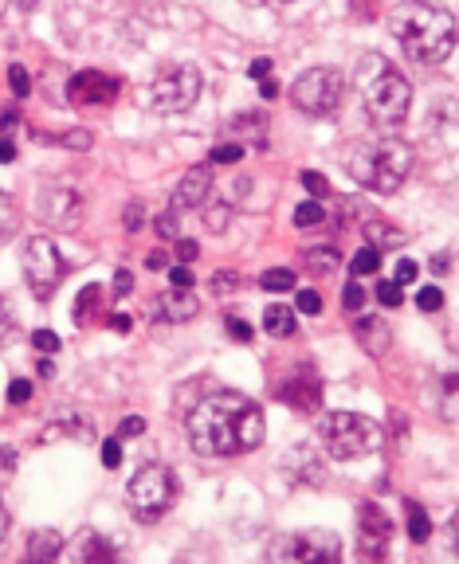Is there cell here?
I'll use <instances>...</instances> for the list:
<instances>
[{"instance_id":"39","label":"cell","mask_w":459,"mask_h":564,"mask_svg":"<svg viewBox=\"0 0 459 564\" xmlns=\"http://www.w3.org/2000/svg\"><path fill=\"white\" fill-rule=\"evenodd\" d=\"M28 400H32V385H28V380H12L9 403H28Z\"/></svg>"},{"instance_id":"2","label":"cell","mask_w":459,"mask_h":564,"mask_svg":"<svg viewBox=\"0 0 459 564\" xmlns=\"http://www.w3.org/2000/svg\"><path fill=\"white\" fill-rule=\"evenodd\" d=\"M389 32L401 40L408 59L424 67H436L456 52V16L428 0H401L389 12Z\"/></svg>"},{"instance_id":"1","label":"cell","mask_w":459,"mask_h":564,"mask_svg":"<svg viewBox=\"0 0 459 564\" xmlns=\"http://www.w3.org/2000/svg\"><path fill=\"white\" fill-rule=\"evenodd\" d=\"M189 428L193 447L208 458H236L248 455L263 443V408L255 400H248L243 392H212L197 403L185 420Z\"/></svg>"},{"instance_id":"19","label":"cell","mask_w":459,"mask_h":564,"mask_svg":"<svg viewBox=\"0 0 459 564\" xmlns=\"http://www.w3.org/2000/svg\"><path fill=\"white\" fill-rule=\"evenodd\" d=\"M303 259H306V270H315V275H330V270H338L342 255H338L334 247H306Z\"/></svg>"},{"instance_id":"47","label":"cell","mask_w":459,"mask_h":564,"mask_svg":"<svg viewBox=\"0 0 459 564\" xmlns=\"http://www.w3.org/2000/svg\"><path fill=\"white\" fill-rule=\"evenodd\" d=\"M12 157H17V145H12L9 137H0V165H9Z\"/></svg>"},{"instance_id":"44","label":"cell","mask_w":459,"mask_h":564,"mask_svg":"<svg viewBox=\"0 0 459 564\" xmlns=\"http://www.w3.org/2000/svg\"><path fill=\"white\" fill-rule=\"evenodd\" d=\"M170 283H173V287H193L189 267H173V270H170Z\"/></svg>"},{"instance_id":"36","label":"cell","mask_w":459,"mask_h":564,"mask_svg":"<svg viewBox=\"0 0 459 564\" xmlns=\"http://www.w3.org/2000/svg\"><path fill=\"white\" fill-rule=\"evenodd\" d=\"M298 310H303V313L323 310V298H318V290H298Z\"/></svg>"},{"instance_id":"52","label":"cell","mask_w":459,"mask_h":564,"mask_svg":"<svg viewBox=\"0 0 459 564\" xmlns=\"http://www.w3.org/2000/svg\"><path fill=\"white\" fill-rule=\"evenodd\" d=\"M9 310H4V302H0V341H4V338H9Z\"/></svg>"},{"instance_id":"18","label":"cell","mask_w":459,"mask_h":564,"mask_svg":"<svg viewBox=\"0 0 459 564\" xmlns=\"http://www.w3.org/2000/svg\"><path fill=\"white\" fill-rule=\"evenodd\" d=\"M263 330H267L271 338H291V333H295V310H287V306H267V310H263Z\"/></svg>"},{"instance_id":"34","label":"cell","mask_w":459,"mask_h":564,"mask_svg":"<svg viewBox=\"0 0 459 564\" xmlns=\"http://www.w3.org/2000/svg\"><path fill=\"white\" fill-rule=\"evenodd\" d=\"M342 306L346 310H361V306H365V290H361V283H350V287L342 290Z\"/></svg>"},{"instance_id":"24","label":"cell","mask_w":459,"mask_h":564,"mask_svg":"<svg viewBox=\"0 0 459 564\" xmlns=\"http://www.w3.org/2000/svg\"><path fill=\"white\" fill-rule=\"evenodd\" d=\"M28 553L36 556V561H52L59 553V538H55L52 529H36V538H32V549Z\"/></svg>"},{"instance_id":"3","label":"cell","mask_w":459,"mask_h":564,"mask_svg":"<svg viewBox=\"0 0 459 564\" xmlns=\"http://www.w3.org/2000/svg\"><path fill=\"white\" fill-rule=\"evenodd\" d=\"M353 82H358L361 107L370 114L373 125L381 130H393L408 118V107H413V82L396 71L385 55H361L358 71H353Z\"/></svg>"},{"instance_id":"50","label":"cell","mask_w":459,"mask_h":564,"mask_svg":"<svg viewBox=\"0 0 459 564\" xmlns=\"http://www.w3.org/2000/svg\"><path fill=\"white\" fill-rule=\"evenodd\" d=\"M9 538V510H4V498H0V545Z\"/></svg>"},{"instance_id":"20","label":"cell","mask_w":459,"mask_h":564,"mask_svg":"<svg viewBox=\"0 0 459 564\" xmlns=\"http://www.w3.org/2000/svg\"><path fill=\"white\" fill-rule=\"evenodd\" d=\"M17 228H20V208H17V200L9 197V192H0V247L17 235Z\"/></svg>"},{"instance_id":"41","label":"cell","mask_w":459,"mask_h":564,"mask_svg":"<svg viewBox=\"0 0 459 564\" xmlns=\"http://www.w3.org/2000/svg\"><path fill=\"white\" fill-rule=\"evenodd\" d=\"M212 290H217V295H232V290H236L232 270H220V275H212Z\"/></svg>"},{"instance_id":"6","label":"cell","mask_w":459,"mask_h":564,"mask_svg":"<svg viewBox=\"0 0 459 564\" xmlns=\"http://www.w3.org/2000/svg\"><path fill=\"white\" fill-rule=\"evenodd\" d=\"M200 95V71L193 63H162L153 82L145 87V102L157 114H181L189 110Z\"/></svg>"},{"instance_id":"43","label":"cell","mask_w":459,"mask_h":564,"mask_svg":"<svg viewBox=\"0 0 459 564\" xmlns=\"http://www.w3.org/2000/svg\"><path fill=\"white\" fill-rule=\"evenodd\" d=\"M134 290V278H130V270H118L114 275V295H130Z\"/></svg>"},{"instance_id":"5","label":"cell","mask_w":459,"mask_h":564,"mask_svg":"<svg viewBox=\"0 0 459 564\" xmlns=\"http://www.w3.org/2000/svg\"><path fill=\"white\" fill-rule=\"evenodd\" d=\"M318 439H323V447L330 451V458L350 463V458H365L381 447V428L370 420V416L330 412L323 423H318Z\"/></svg>"},{"instance_id":"53","label":"cell","mask_w":459,"mask_h":564,"mask_svg":"<svg viewBox=\"0 0 459 564\" xmlns=\"http://www.w3.org/2000/svg\"><path fill=\"white\" fill-rule=\"evenodd\" d=\"M0 12H4V0H0Z\"/></svg>"},{"instance_id":"16","label":"cell","mask_w":459,"mask_h":564,"mask_svg":"<svg viewBox=\"0 0 459 564\" xmlns=\"http://www.w3.org/2000/svg\"><path fill=\"white\" fill-rule=\"evenodd\" d=\"M200 302L193 298V287H173L170 295L157 298V313H162L165 322H189L197 318Z\"/></svg>"},{"instance_id":"49","label":"cell","mask_w":459,"mask_h":564,"mask_svg":"<svg viewBox=\"0 0 459 564\" xmlns=\"http://www.w3.org/2000/svg\"><path fill=\"white\" fill-rule=\"evenodd\" d=\"M260 95H263V99H275V95H280V82H275V79H260Z\"/></svg>"},{"instance_id":"48","label":"cell","mask_w":459,"mask_h":564,"mask_svg":"<svg viewBox=\"0 0 459 564\" xmlns=\"http://www.w3.org/2000/svg\"><path fill=\"white\" fill-rule=\"evenodd\" d=\"M142 431H145V423L138 420V416H130V420L122 423V435H142Z\"/></svg>"},{"instance_id":"25","label":"cell","mask_w":459,"mask_h":564,"mask_svg":"<svg viewBox=\"0 0 459 564\" xmlns=\"http://www.w3.org/2000/svg\"><path fill=\"white\" fill-rule=\"evenodd\" d=\"M99 298H102L99 287H87V290H83L79 302H75V322L87 325L90 318H95V310H99Z\"/></svg>"},{"instance_id":"17","label":"cell","mask_w":459,"mask_h":564,"mask_svg":"<svg viewBox=\"0 0 459 564\" xmlns=\"http://www.w3.org/2000/svg\"><path fill=\"white\" fill-rule=\"evenodd\" d=\"M353 333H358L361 345H365V350H373L378 357L389 350V330H385V322H381V318H358V322H353Z\"/></svg>"},{"instance_id":"26","label":"cell","mask_w":459,"mask_h":564,"mask_svg":"<svg viewBox=\"0 0 459 564\" xmlns=\"http://www.w3.org/2000/svg\"><path fill=\"white\" fill-rule=\"evenodd\" d=\"M260 287L263 290H295V270H287V267H275V270H263V278H260Z\"/></svg>"},{"instance_id":"35","label":"cell","mask_w":459,"mask_h":564,"mask_svg":"<svg viewBox=\"0 0 459 564\" xmlns=\"http://www.w3.org/2000/svg\"><path fill=\"white\" fill-rule=\"evenodd\" d=\"M102 463H107L110 471H114V466L122 463V443H118V435H114V439H107V443H102Z\"/></svg>"},{"instance_id":"28","label":"cell","mask_w":459,"mask_h":564,"mask_svg":"<svg viewBox=\"0 0 459 564\" xmlns=\"http://www.w3.org/2000/svg\"><path fill=\"white\" fill-rule=\"evenodd\" d=\"M378 302L385 306V310H396V306L405 302V287H401V283H378Z\"/></svg>"},{"instance_id":"27","label":"cell","mask_w":459,"mask_h":564,"mask_svg":"<svg viewBox=\"0 0 459 564\" xmlns=\"http://www.w3.org/2000/svg\"><path fill=\"white\" fill-rule=\"evenodd\" d=\"M326 220V212H323V204H315V200H310V204H298L295 208V224L298 228H318Z\"/></svg>"},{"instance_id":"38","label":"cell","mask_w":459,"mask_h":564,"mask_svg":"<svg viewBox=\"0 0 459 564\" xmlns=\"http://www.w3.org/2000/svg\"><path fill=\"white\" fill-rule=\"evenodd\" d=\"M303 185L310 197H326V177L323 173H303Z\"/></svg>"},{"instance_id":"40","label":"cell","mask_w":459,"mask_h":564,"mask_svg":"<svg viewBox=\"0 0 459 564\" xmlns=\"http://www.w3.org/2000/svg\"><path fill=\"white\" fill-rule=\"evenodd\" d=\"M413 278H416V263L413 259H401V263H396L393 283H401V287H405V283H413Z\"/></svg>"},{"instance_id":"29","label":"cell","mask_w":459,"mask_h":564,"mask_svg":"<svg viewBox=\"0 0 459 564\" xmlns=\"http://www.w3.org/2000/svg\"><path fill=\"white\" fill-rule=\"evenodd\" d=\"M416 306H420L424 313L440 310V306H444V295H440V287H424L420 295H416Z\"/></svg>"},{"instance_id":"30","label":"cell","mask_w":459,"mask_h":564,"mask_svg":"<svg viewBox=\"0 0 459 564\" xmlns=\"http://www.w3.org/2000/svg\"><path fill=\"white\" fill-rule=\"evenodd\" d=\"M153 232L162 235V240H177V232H181V224H177V212H165V215H157V224H153Z\"/></svg>"},{"instance_id":"37","label":"cell","mask_w":459,"mask_h":564,"mask_svg":"<svg viewBox=\"0 0 459 564\" xmlns=\"http://www.w3.org/2000/svg\"><path fill=\"white\" fill-rule=\"evenodd\" d=\"M181 263H193L200 255V243L197 240H177V251H173Z\"/></svg>"},{"instance_id":"15","label":"cell","mask_w":459,"mask_h":564,"mask_svg":"<svg viewBox=\"0 0 459 564\" xmlns=\"http://www.w3.org/2000/svg\"><path fill=\"white\" fill-rule=\"evenodd\" d=\"M275 392H280V400H287L295 412H315L318 408V376L310 373V368H306V373L298 368L287 385H280Z\"/></svg>"},{"instance_id":"51","label":"cell","mask_w":459,"mask_h":564,"mask_svg":"<svg viewBox=\"0 0 459 564\" xmlns=\"http://www.w3.org/2000/svg\"><path fill=\"white\" fill-rule=\"evenodd\" d=\"M165 263H170V259H165V251H153L150 259H145V267H150V270H162Z\"/></svg>"},{"instance_id":"31","label":"cell","mask_w":459,"mask_h":564,"mask_svg":"<svg viewBox=\"0 0 459 564\" xmlns=\"http://www.w3.org/2000/svg\"><path fill=\"white\" fill-rule=\"evenodd\" d=\"M208 157H212L217 165H232V162H240V157H243V145H217Z\"/></svg>"},{"instance_id":"4","label":"cell","mask_w":459,"mask_h":564,"mask_svg":"<svg viewBox=\"0 0 459 564\" xmlns=\"http://www.w3.org/2000/svg\"><path fill=\"white\" fill-rule=\"evenodd\" d=\"M346 169L358 180L361 188L370 192H396L405 185L408 173H413V145L401 142V137H365V142H353L346 150Z\"/></svg>"},{"instance_id":"33","label":"cell","mask_w":459,"mask_h":564,"mask_svg":"<svg viewBox=\"0 0 459 564\" xmlns=\"http://www.w3.org/2000/svg\"><path fill=\"white\" fill-rule=\"evenodd\" d=\"M32 345H36L40 353H59V338H55L52 330H36V333H32Z\"/></svg>"},{"instance_id":"42","label":"cell","mask_w":459,"mask_h":564,"mask_svg":"<svg viewBox=\"0 0 459 564\" xmlns=\"http://www.w3.org/2000/svg\"><path fill=\"white\" fill-rule=\"evenodd\" d=\"M228 333H232L236 341H252V325L243 322V318H236V313L228 318Z\"/></svg>"},{"instance_id":"32","label":"cell","mask_w":459,"mask_h":564,"mask_svg":"<svg viewBox=\"0 0 459 564\" xmlns=\"http://www.w3.org/2000/svg\"><path fill=\"white\" fill-rule=\"evenodd\" d=\"M9 82H12V90H17L20 99H24L28 90H32V79H28V71L20 67V63H12V67H9Z\"/></svg>"},{"instance_id":"23","label":"cell","mask_w":459,"mask_h":564,"mask_svg":"<svg viewBox=\"0 0 459 564\" xmlns=\"http://www.w3.org/2000/svg\"><path fill=\"white\" fill-rule=\"evenodd\" d=\"M295 458H298V463H303V466H298V471H295V478H298V483H310V486H318V483H323V466H318V458L310 455V451H306V447H298V451H295Z\"/></svg>"},{"instance_id":"7","label":"cell","mask_w":459,"mask_h":564,"mask_svg":"<svg viewBox=\"0 0 459 564\" xmlns=\"http://www.w3.org/2000/svg\"><path fill=\"white\" fill-rule=\"evenodd\" d=\"M177 498V478L170 475V466L145 463L127 486V506L138 521H157Z\"/></svg>"},{"instance_id":"14","label":"cell","mask_w":459,"mask_h":564,"mask_svg":"<svg viewBox=\"0 0 459 564\" xmlns=\"http://www.w3.org/2000/svg\"><path fill=\"white\" fill-rule=\"evenodd\" d=\"M208 197H212V173H208L205 165H197V169H189L185 177L177 180V188H173V208H170V212H189V208L205 204Z\"/></svg>"},{"instance_id":"45","label":"cell","mask_w":459,"mask_h":564,"mask_svg":"<svg viewBox=\"0 0 459 564\" xmlns=\"http://www.w3.org/2000/svg\"><path fill=\"white\" fill-rule=\"evenodd\" d=\"M271 67H275L271 59H255V63H252V79H255V82H260V79H271Z\"/></svg>"},{"instance_id":"9","label":"cell","mask_w":459,"mask_h":564,"mask_svg":"<svg viewBox=\"0 0 459 564\" xmlns=\"http://www.w3.org/2000/svg\"><path fill=\"white\" fill-rule=\"evenodd\" d=\"M64 275H67V263H64V255H59V247H55L47 235H32L24 247V278H28V287H32V295H36L40 302L55 298Z\"/></svg>"},{"instance_id":"8","label":"cell","mask_w":459,"mask_h":564,"mask_svg":"<svg viewBox=\"0 0 459 564\" xmlns=\"http://www.w3.org/2000/svg\"><path fill=\"white\" fill-rule=\"evenodd\" d=\"M291 102L310 118L334 114V110L342 107V75L334 71V67H310L291 87Z\"/></svg>"},{"instance_id":"21","label":"cell","mask_w":459,"mask_h":564,"mask_svg":"<svg viewBox=\"0 0 459 564\" xmlns=\"http://www.w3.org/2000/svg\"><path fill=\"white\" fill-rule=\"evenodd\" d=\"M350 270H353V275H358V278L378 275V270H381V247H373V243H370V247H361L358 255H353Z\"/></svg>"},{"instance_id":"46","label":"cell","mask_w":459,"mask_h":564,"mask_svg":"<svg viewBox=\"0 0 459 564\" xmlns=\"http://www.w3.org/2000/svg\"><path fill=\"white\" fill-rule=\"evenodd\" d=\"M142 228V204H130L127 208V232H138Z\"/></svg>"},{"instance_id":"12","label":"cell","mask_w":459,"mask_h":564,"mask_svg":"<svg viewBox=\"0 0 459 564\" xmlns=\"http://www.w3.org/2000/svg\"><path fill=\"white\" fill-rule=\"evenodd\" d=\"M118 90H122V82L102 71H79L67 82V95H72L75 107H107V102L118 99Z\"/></svg>"},{"instance_id":"22","label":"cell","mask_w":459,"mask_h":564,"mask_svg":"<svg viewBox=\"0 0 459 564\" xmlns=\"http://www.w3.org/2000/svg\"><path fill=\"white\" fill-rule=\"evenodd\" d=\"M405 513H408V538H413V541H428L433 526H428V518H424L420 501L408 498V501H405Z\"/></svg>"},{"instance_id":"11","label":"cell","mask_w":459,"mask_h":564,"mask_svg":"<svg viewBox=\"0 0 459 564\" xmlns=\"http://www.w3.org/2000/svg\"><path fill=\"white\" fill-rule=\"evenodd\" d=\"M79 215H83V197L75 188L47 185L44 192H40V220H44V224L59 228V232H72V228L79 224Z\"/></svg>"},{"instance_id":"10","label":"cell","mask_w":459,"mask_h":564,"mask_svg":"<svg viewBox=\"0 0 459 564\" xmlns=\"http://www.w3.org/2000/svg\"><path fill=\"white\" fill-rule=\"evenodd\" d=\"M342 556V541L338 533L326 529H306V533H287L283 541L271 545V561H310V564H330Z\"/></svg>"},{"instance_id":"13","label":"cell","mask_w":459,"mask_h":564,"mask_svg":"<svg viewBox=\"0 0 459 564\" xmlns=\"http://www.w3.org/2000/svg\"><path fill=\"white\" fill-rule=\"evenodd\" d=\"M358 529H361V556H385V545H389V533H393V521L381 513L378 501H365L358 510Z\"/></svg>"}]
</instances>
